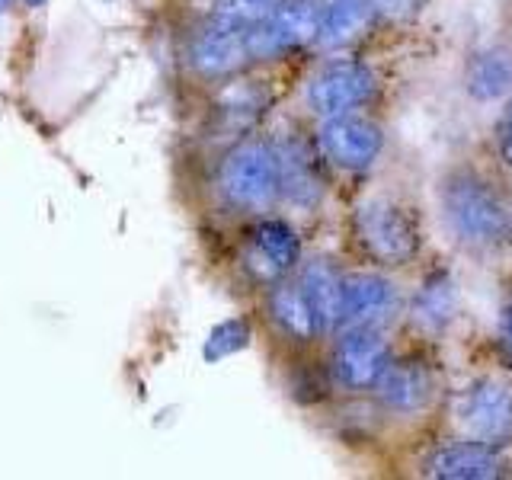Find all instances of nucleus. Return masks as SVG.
Here are the masks:
<instances>
[{
    "label": "nucleus",
    "mask_w": 512,
    "mask_h": 480,
    "mask_svg": "<svg viewBox=\"0 0 512 480\" xmlns=\"http://www.w3.org/2000/svg\"><path fill=\"white\" fill-rule=\"evenodd\" d=\"M442 218L464 247L493 250L512 240V199L474 170H455L439 186Z\"/></svg>",
    "instance_id": "f257e3e1"
},
{
    "label": "nucleus",
    "mask_w": 512,
    "mask_h": 480,
    "mask_svg": "<svg viewBox=\"0 0 512 480\" xmlns=\"http://www.w3.org/2000/svg\"><path fill=\"white\" fill-rule=\"evenodd\" d=\"M218 192L240 212H266L279 199V157L266 141H240L218 170Z\"/></svg>",
    "instance_id": "f03ea898"
},
{
    "label": "nucleus",
    "mask_w": 512,
    "mask_h": 480,
    "mask_svg": "<svg viewBox=\"0 0 512 480\" xmlns=\"http://www.w3.org/2000/svg\"><path fill=\"white\" fill-rule=\"evenodd\" d=\"M356 237L372 260L404 266L420 250L413 218L391 199H368L356 208Z\"/></svg>",
    "instance_id": "7ed1b4c3"
},
{
    "label": "nucleus",
    "mask_w": 512,
    "mask_h": 480,
    "mask_svg": "<svg viewBox=\"0 0 512 480\" xmlns=\"http://www.w3.org/2000/svg\"><path fill=\"white\" fill-rule=\"evenodd\" d=\"M455 423L461 436L471 442H512V391L490 378L468 384L455 400Z\"/></svg>",
    "instance_id": "20e7f679"
},
{
    "label": "nucleus",
    "mask_w": 512,
    "mask_h": 480,
    "mask_svg": "<svg viewBox=\"0 0 512 480\" xmlns=\"http://www.w3.org/2000/svg\"><path fill=\"white\" fill-rule=\"evenodd\" d=\"M320 10H324V4H317V0H282L263 23L250 29L253 58H276L317 39Z\"/></svg>",
    "instance_id": "39448f33"
},
{
    "label": "nucleus",
    "mask_w": 512,
    "mask_h": 480,
    "mask_svg": "<svg viewBox=\"0 0 512 480\" xmlns=\"http://www.w3.org/2000/svg\"><path fill=\"white\" fill-rule=\"evenodd\" d=\"M391 365V349L378 327H346L333 349V375L343 388H372Z\"/></svg>",
    "instance_id": "423d86ee"
},
{
    "label": "nucleus",
    "mask_w": 512,
    "mask_h": 480,
    "mask_svg": "<svg viewBox=\"0 0 512 480\" xmlns=\"http://www.w3.org/2000/svg\"><path fill=\"white\" fill-rule=\"evenodd\" d=\"M375 93V77L365 64L356 61H333L320 71L308 87V103L317 116H343L362 106Z\"/></svg>",
    "instance_id": "0eeeda50"
},
{
    "label": "nucleus",
    "mask_w": 512,
    "mask_h": 480,
    "mask_svg": "<svg viewBox=\"0 0 512 480\" xmlns=\"http://www.w3.org/2000/svg\"><path fill=\"white\" fill-rule=\"evenodd\" d=\"M384 135L372 119L362 116H330L320 128V151L343 170H365L381 154Z\"/></svg>",
    "instance_id": "6e6552de"
},
{
    "label": "nucleus",
    "mask_w": 512,
    "mask_h": 480,
    "mask_svg": "<svg viewBox=\"0 0 512 480\" xmlns=\"http://www.w3.org/2000/svg\"><path fill=\"white\" fill-rule=\"evenodd\" d=\"M397 288L375 272H352L343 279V327H381L397 314Z\"/></svg>",
    "instance_id": "1a4fd4ad"
},
{
    "label": "nucleus",
    "mask_w": 512,
    "mask_h": 480,
    "mask_svg": "<svg viewBox=\"0 0 512 480\" xmlns=\"http://www.w3.org/2000/svg\"><path fill=\"white\" fill-rule=\"evenodd\" d=\"M192 64L205 77H221L237 71L240 64L250 61V29L237 23L215 20L208 29H202L196 42H192Z\"/></svg>",
    "instance_id": "9d476101"
},
{
    "label": "nucleus",
    "mask_w": 512,
    "mask_h": 480,
    "mask_svg": "<svg viewBox=\"0 0 512 480\" xmlns=\"http://www.w3.org/2000/svg\"><path fill=\"white\" fill-rule=\"evenodd\" d=\"M276 157L282 196L298 208H314L324 196V176H320L311 144L298 135H288L276 144Z\"/></svg>",
    "instance_id": "9b49d317"
},
{
    "label": "nucleus",
    "mask_w": 512,
    "mask_h": 480,
    "mask_svg": "<svg viewBox=\"0 0 512 480\" xmlns=\"http://www.w3.org/2000/svg\"><path fill=\"white\" fill-rule=\"evenodd\" d=\"M298 253V237L285 221H263L250 240L247 269L260 282H279L298 263Z\"/></svg>",
    "instance_id": "f8f14e48"
},
{
    "label": "nucleus",
    "mask_w": 512,
    "mask_h": 480,
    "mask_svg": "<svg viewBox=\"0 0 512 480\" xmlns=\"http://www.w3.org/2000/svg\"><path fill=\"white\" fill-rule=\"evenodd\" d=\"M503 461L493 452V445L484 442H458L439 448L429 458V474L445 477V480H490L500 477Z\"/></svg>",
    "instance_id": "ddd939ff"
},
{
    "label": "nucleus",
    "mask_w": 512,
    "mask_h": 480,
    "mask_svg": "<svg viewBox=\"0 0 512 480\" xmlns=\"http://www.w3.org/2000/svg\"><path fill=\"white\" fill-rule=\"evenodd\" d=\"M298 285L308 295L320 333H330L333 327L343 324V279L327 260H311L304 266Z\"/></svg>",
    "instance_id": "4468645a"
},
{
    "label": "nucleus",
    "mask_w": 512,
    "mask_h": 480,
    "mask_svg": "<svg viewBox=\"0 0 512 480\" xmlns=\"http://www.w3.org/2000/svg\"><path fill=\"white\" fill-rule=\"evenodd\" d=\"M375 388H378V397L384 407H391L397 413H413L429 404L432 375L420 362H397V365L384 368V375L378 378Z\"/></svg>",
    "instance_id": "2eb2a0df"
},
{
    "label": "nucleus",
    "mask_w": 512,
    "mask_h": 480,
    "mask_svg": "<svg viewBox=\"0 0 512 480\" xmlns=\"http://www.w3.org/2000/svg\"><path fill=\"white\" fill-rule=\"evenodd\" d=\"M375 16V7L368 0H327L320 10V29L317 42L324 48H343L356 42L368 29Z\"/></svg>",
    "instance_id": "dca6fc26"
},
{
    "label": "nucleus",
    "mask_w": 512,
    "mask_h": 480,
    "mask_svg": "<svg viewBox=\"0 0 512 480\" xmlns=\"http://www.w3.org/2000/svg\"><path fill=\"white\" fill-rule=\"evenodd\" d=\"M468 93L474 100H500V96L512 93V48L493 45L477 52L468 64Z\"/></svg>",
    "instance_id": "f3484780"
},
{
    "label": "nucleus",
    "mask_w": 512,
    "mask_h": 480,
    "mask_svg": "<svg viewBox=\"0 0 512 480\" xmlns=\"http://www.w3.org/2000/svg\"><path fill=\"white\" fill-rule=\"evenodd\" d=\"M269 314L282 327V333L292 336V340L304 343V340H314V336L320 333L314 311L308 304V295H304L301 285H276V288H272Z\"/></svg>",
    "instance_id": "a211bd4d"
},
{
    "label": "nucleus",
    "mask_w": 512,
    "mask_h": 480,
    "mask_svg": "<svg viewBox=\"0 0 512 480\" xmlns=\"http://www.w3.org/2000/svg\"><path fill=\"white\" fill-rule=\"evenodd\" d=\"M455 304H458V295H455L452 282H448L445 276L429 279L423 285V292L413 301V324H420L426 330H439L452 320Z\"/></svg>",
    "instance_id": "6ab92c4d"
},
{
    "label": "nucleus",
    "mask_w": 512,
    "mask_h": 480,
    "mask_svg": "<svg viewBox=\"0 0 512 480\" xmlns=\"http://www.w3.org/2000/svg\"><path fill=\"white\" fill-rule=\"evenodd\" d=\"M250 343V324L244 317H231V320H221V324L208 333L205 340V359L208 362H218L231 352L244 349Z\"/></svg>",
    "instance_id": "aec40b11"
},
{
    "label": "nucleus",
    "mask_w": 512,
    "mask_h": 480,
    "mask_svg": "<svg viewBox=\"0 0 512 480\" xmlns=\"http://www.w3.org/2000/svg\"><path fill=\"white\" fill-rule=\"evenodd\" d=\"M279 4H282V0H218V4H215V20L253 29L256 23H263Z\"/></svg>",
    "instance_id": "412c9836"
},
{
    "label": "nucleus",
    "mask_w": 512,
    "mask_h": 480,
    "mask_svg": "<svg viewBox=\"0 0 512 480\" xmlns=\"http://www.w3.org/2000/svg\"><path fill=\"white\" fill-rule=\"evenodd\" d=\"M375 7V13L388 16V20L400 23V20H410V16L420 13L423 0H368Z\"/></svg>",
    "instance_id": "4be33fe9"
},
{
    "label": "nucleus",
    "mask_w": 512,
    "mask_h": 480,
    "mask_svg": "<svg viewBox=\"0 0 512 480\" xmlns=\"http://www.w3.org/2000/svg\"><path fill=\"white\" fill-rule=\"evenodd\" d=\"M496 141H500V154L506 164H512V106L503 112L500 128H496Z\"/></svg>",
    "instance_id": "5701e85b"
},
{
    "label": "nucleus",
    "mask_w": 512,
    "mask_h": 480,
    "mask_svg": "<svg viewBox=\"0 0 512 480\" xmlns=\"http://www.w3.org/2000/svg\"><path fill=\"white\" fill-rule=\"evenodd\" d=\"M503 346H506L509 359H512V301L503 308Z\"/></svg>",
    "instance_id": "b1692460"
},
{
    "label": "nucleus",
    "mask_w": 512,
    "mask_h": 480,
    "mask_svg": "<svg viewBox=\"0 0 512 480\" xmlns=\"http://www.w3.org/2000/svg\"><path fill=\"white\" fill-rule=\"evenodd\" d=\"M26 4H29V7H42V4H45V0H26Z\"/></svg>",
    "instance_id": "393cba45"
},
{
    "label": "nucleus",
    "mask_w": 512,
    "mask_h": 480,
    "mask_svg": "<svg viewBox=\"0 0 512 480\" xmlns=\"http://www.w3.org/2000/svg\"><path fill=\"white\" fill-rule=\"evenodd\" d=\"M7 4H10V0H0V10H4V7H7Z\"/></svg>",
    "instance_id": "a878e982"
}]
</instances>
